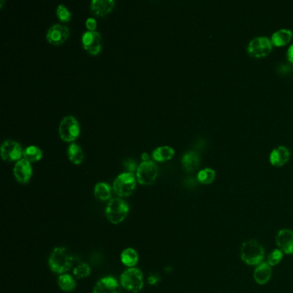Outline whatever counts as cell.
Listing matches in <instances>:
<instances>
[{"label": "cell", "mask_w": 293, "mask_h": 293, "mask_svg": "<svg viewBox=\"0 0 293 293\" xmlns=\"http://www.w3.org/2000/svg\"><path fill=\"white\" fill-rule=\"evenodd\" d=\"M283 256H284V253H283L280 249H275V250H273V252L270 253V255L268 256V264L270 265L271 267L276 266L277 264H279V262H281Z\"/></svg>", "instance_id": "obj_28"}, {"label": "cell", "mask_w": 293, "mask_h": 293, "mask_svg": "<svg viewBox=\"0 0 293 293\" xmlns=\"http://www.w3.org/2000/svg\"><path fill=\"white\" fill-rule=\"evenodd\" d=\"M58 285L64 291H72L77 286L75 279L69 274H61L58 279Z\"/></svg>", "instance_id": "obj_23"}, {"label": "cell", "mask_w": 293, "mask_h": 293, "mask_svg": "<svg viewBox=\"0 0 293 293\" xmlns=\"http://www.w3.org/2000/svg\"><path fill=\"white\" fill-rule=\"evenodd\" d=\"M121 285L128 291L139 293L144 285L142 272L136 268H129L120 277Z\"/></svg>", "instance_id": "obj_3"}, {"label": "cell", "mask_w": 293, "mask_h": 293, "mask_svg": "<svg viewBox=\"0 0 293 293\" xmlns=\"http://www.w3.org/2000/svg\"><path fill=\"white\" fill-rule=\"evenodd\" d=\"M293 33L291 30L287 29H281L277 30L272 34L271 41L276 46H283L290 43L292 39Z\"/></svg>", "instance_id": "obj_19"}, {"label": "cell", "mask_w": 293, "mask_h": 293, "mask_svg": "<svg viewBox=\"0 0 293 293\" xmlns=\"http://www.w3.org/2000/svg\"><path fill=\"white\" fill-rule=\"evenodd\" d=\"M241 258L248 265H259L264 258V249L259 242L250 240L242 243Z\"/></svg>", "instance_id": "obj_2"}, {"label": "cell", "mask_w": 293, "mask_h": 293, "mask_svg": "<svg viewBox=\"0 0 293 293\" xmlns=\"http://www.w3.org/2000/svg\"><path fill=\"white\" fill-rule=\"evenodd\" d=\"M73 263V256L65 248H56L49 256V268L53 272L63 274L70 270Z\"/></svg>", "instance_id": "obj_1"}, {"label": "cell", "mask_w": 293, "mask_h": 293, "mask_svg": "<svg viewBox=\"0 0 293 293\" xmlns=\"http://www.w3.org/2000/svg\"><path fill=\"white\" fill-rule=\"evenodd\" d=\"M128 205L120 199H113L108 203L106 207L105 213L107 219L114 225L122 222L128 214Z\"/></svg>", "instance_id": "obj_4"}, {"label": "cell", "mask_w": 293, "mask_h": 293, "mask_svg": "<svg viewBox=\"0 0 293 293\" xmlns=\"http://www.w3.org/2000/svg\"><path fill=\"white\" fill-rule=\"evenodd\" d=\"M86 24L87 29H89V31H94L96 28H97V22L92 17H89L88 19L86 20Z\"/></svg>", "instance_id": "obj_30"}, {"label": "cell", "mask_w": 293, "mask_h": 293, "mask_svg": "<svg viewBox=\"0 0 293 293\" xmlns=\"http://www.w3.org/2000/svg\"><path fill=\"white\" fill-rule=\"evenodd\" d=\"M273 49V43L270 39L265 36H257L248 43V52L251 56L256 58L264 57Z\"/></svg>", "instance_id": "obj_8"}, {"label": "cell", "mask_w": 293, "mask_h": 293, "mask_svg": "<svg viewBox=\"0 0 293 293\" xmlns=\"http://www.w3.org/2000/svg\"><path fill=\"white\" fill-rule=\"evenodd\" d=\"M73 273L77 279H83L91 274V268L86 263H82L75 268Z\"/></svg>", "instance_id": "obj_27"}, {"label": "cell", "mask_w": 293, "mask_h": 293, "mask_svg": "<svg viewBox=\"0 0 293 293\" xmlns=\"http://www.w3.org/2000/svg\"><path fill=\"white\" fill-rule=\"evenodd\" d=\"M95 196L101 200H108L111 198V188L105 182H99L95 186Z\"/></svg>", "instance_id": "obj_21"}, {"label": "cell", "mask_w": 293, "mask_h": 293, "mask_svg": "<svg viewBox=\"0 0 293 293\" xmlns=\"http://www.w3.org/2000/svg\"><path fill=\"white\" fill-rule=\"evenodd\" d=\"M175 151L173 148L170 146H160L154 150L152 152V157L154 160L158 162H164L168 161L173 157Z\"/></svg>", "instance_id": "obj_20"}, {"label": "cell", "mask_w": 293, "mask_h": 293, "mask_svg": "<svg viewBox=\"0 0 293 293\" xmlns=\"http://www.w3.org/2000/svg\"><path fill=\"white\" fill-rule=\"evenodd\" d=\"M125 165L128 167V170L130 171V172L134 171V169H135V163H134L133 160H128V161H127V162H125Z\"/></svg>", "instance_id": "obj_33"}, {"label": "cell", "mask_w": 293, "mask_h": 293, "mask_svg": "<svg viewBox=\"0 0 293 293\" xmlns=\"http://www.w3.org/2000/svg\"><path fill=\"white\" fill-rule=\"evenodd\" d=\"M114 0H93L91 1V10L97 16H105L111 12L114 6Z\"/></svg>", "instance_id": "obj_17"}, {"label": "cell", "mask_w": 293, "mask_h": 293, "mask_svg": "<svg viewBox=\"0 0 293 293\" xmlns=\"http://www.w3.org/2000/svg\"><path fill=\"white\" fill-rule=\"evenodd\" d=\"M13 173L15 177L21 183L29 182L32 176V167L30 162L26 159H21L16 163Z\"/></svg>", "instance_id": "obj_13"}, {"label": "cell", "mask_w": 293, "mask_h": 293, "mask_svg": "<svg viewBox=\"0 0 293 293\" xmlns=\"http://www.w3.org/2000/svg\"><path fill=\"white\" fill-rule=\"evenodd\" d=\"M67 153H68V157L70 160L75 164H80L81 162H83V151H82V149H81L79 145H76V144H71L69 146Z\"/></svg>", "instance_id": "obj_25"}, {"label": "cell", "mask_w": 293, "mask_h": 293, "mask_svg": "<svg viewBox=\"0 0 293 293\" xmlns=\"http://www.w3.org/2000/svg\"><path fill=\"white\" fill-rule=\"evenodd\" d=\"M83 45L86 51L96 55L102 48L101 35L97 31H86L83 35Z\"/></svg>", "instance_id": "obj_11"}, {"label": "cell", "mask_w": 293, "mask_h": 293, "mask_svg": "<svg viewBox=\"0 0 293 293\" xmlns=\"http://www.w3.org/2000/svg\"><path fill=\"white\" fill-rule=\"evenodd\" d=\"M60 138L65 141H73L79 135V125L76 118L73 116H66L60 122L59 128Z\"/></svg>", "instance_id": "obj_6"}, {"label": "cell", "mask_w": 293, "mask_h": 293, "mask_svg": "<svg viewBox=\"0 0 293 293\" xmlns=\"http://www.w3.org/2000/svg\"><path fill=\"white\" fill-rule=\"evenodd\" d=\"M199 162H200V157L196 151H188L182 157V166L187 171H194L195 169L199 167Z\"/></svg>", "instance_id": "obj_18"}, {"label": "cell", "mask_w": 293, "mask_h": 293, "mask_svg": "<svg viewBox=\"0 0 293 293\" xmlns=\"http://www.w3.org/2000/svg\"><path fill=\"white\" fill-rule=\"evenodd\" d=\"M272 268L268 262H262L258 265L254 272V279L257 284L265 285L270 280Z\"/></svg>", "instance_id": "obj_16"}, {"label": "cell", "mask_w": 293, "mask_h": 293, "mask_svg": "<svg viewBox=\"0 0 293 293\" xmlns=\"http://www.w3.org/2000/svg\"><path fill=\"white\" fill-rule=\"evenodd\" d=\"M4 4V0H1V2H0V7H2Z\"/></svg>", "instance_id": "obj_35"}, {"label": "cell", "mask_w": 293, "mask_h": 293, "mask_svg": "<svg viewBox=\"0 0 293 293\" xmlns=\"http://www.w3.org/2000/svg\"><path fill=\"white\" fill-rule=\"evenodd\" d=\"M1 157L7 162H13L17 160H21L23 152L21 145L13 140H6L2 143L0 148Z\"/></svg>", "instance_id": "obj_9"}, {"label": "cell", "mask_w": 293, "mask_h": 293, "mask_svg": "<svg viewBox=\"0 0 293 293\" xmlns=\"http://www.w3.org/2000/svg\"><path fill=\"white\" fill-rule=\"evenodd\" d=\"M290 153L289 149L284 145H279L272 151L269 160L273 165L282 166L290 159Z\"/></svg>", "instance_id": "obj_15"}, {"label": "cell", "mask_w": 293, "mask_h": 293, "mask_svg": "<svg viewBox=\"0 0 293 293\" xmlns=\"http://www.w3.org/2000/svg\"><path fill=\"white\" fill-rule=\"evenodd\" d=\"M120 258L123 264L129 268H133L139 261V255L134 248H127L121 253Z\"/></svg>", "instance_id": "obj_22"}, {"label": "cell", "mask_w": 293, "mask_h": 293, "mask_svg": "<svg viewBox=\"0 0 293 293\" xmlns=\"http://www.w3.org/2000/svg\"><path fill=\"white\" fill-rule=\"evenodd\" d=\"M23 157L28 162H37L43 157V151L36 146L31 145L23 151Z\"/></svg>", "instance_id": "obj_24"}, {"label": "cell", "mask_w": 293, "mask_h": 293, "mask_svg": "<svg viewBox=\"0 0 293 293\" xmlns=\"http://www.w3.org/2000/svg\"><path fill=\"white\" fill-rule=\"evenodd\" d=\"M141 158H142L143 162H147L149 161V155L147 153H143L141 155Z\"/></svg>", "instance_id": "obj_34"}, {"label": "cell", "mask_w": 293, "mask_h": 293, "mask_svg": "<svg viewBox=\"0 0 293 293\" xmlns=\"http://www.w3.org/2000/svg\"><path fill=\"white\" fill-rule=\"evenodd\" d=\"M136 186V179L132 172H124L118 176L114 182V190L121 197L129 196Z\"/></svg>", "instance_id": "obj_5"}, {"label": "cell", "mask_w": 293, "mask_h": 293, "mask_svg": "<svg viewBox=\"0 0 293 293\" xmlns=\"http://www.w3.org/2000/svg\"><path fill=\"white\" fill-rule=\"evenodd\" d=\"M215 176H216V172L214 169L205 168L198 173L197 179L203 184H209V183L214 182V180L215 179Z\"/></svg>", "instance_id": "obj_26"}, {"label": "cell", "mask_w": 293, "mask_h": 293, "mask_svg": "<svg viewBox=\"0 0 293 293\" xmlns=\"http://www.w3.org/2000/svg\"><path fill=\"white\" fill-rule=\"evenodd\" d=\"M56 13L60 20L64 21V22H67V21L71 19V13L69 12L66 6L63 5H59L56 10Z\"/></svg>", "instance_id": "obj_29"}, {"label": "cell", "mask_w": 293, "mask_h": 293, "mask_svg": "<svg viewBox=\"0 0 293 293\" xmlns=\"http://www.w3.org/2000/svg\"><path fill=\"white\" fill-rule=\"evenodd\" d=\"M287 59L293 63V43L289 47L287 50Z\"/></svg>", "instance_id": "obj_32"}, {"label": "cell", "mask_w": 293, "mask_h": 293, "mask_svg": "<svg viewBox=\"0 0 293 293\" xmlns=\"http://www.w3.org/2000/svg\"><path fill=\"white\" fill-rule=\"evenodd\" d=\"M70 31L66 26L54 24L47 32V40L54 45H60L69 37Z\"/></svg>", "instance_id": "obj_10"}, {"label": "cell", "mask_w": 293, "mask_h": 293, "mask_svg": "<svg viewBox=\"0 0 293 293\" xmlns=\"http://www.w3.org/2000/svg\"><path fill=\"white\" fill-rule=\"evenodd\" d=\"M93 293H120V285L114 277H105L97 282Z\"/></svg>", "instance_id": "obj_12"}, {"label": "cell", "mask_w": 293, "mask_h": 293, "mask_svg": "<svg viewBox=\"0 0 293 293\" xmlns=\"http://www.w3.org/2000/svg\"><path fill=\"white\" fill-rule=\"evenodd\" d=\"M157 175L158 169L151 161L141 162L137 170V178L142 185L152 184L157 178Z\"/></svg>", "instance_id": "obj_7"}, {"label": "cell", "mask_w": 293, "mask_h": 293, "mask_svg": "<svg viewBox=\"0 0 293 293\" xmlns=\"http://www.w3.org/2000/svg\"><path fill=\"white\" fill-rule=\"evenodd\" d=\"M279 249L285 254H293V231L290 230H281L276 237Z\"/></svg>", "instance_id": "obj_14"}, {"label": "cell", "mask_w": 293, "mask_h": 293, "mask_svg": "<svg viewBox=\"0 0 293 293\" xmlns=\"http://www.w3.org/2000/svg\"><path fill=\"white\" fill-rule=\"evenodd\" d=\"M158 277L156 276V275H151V276L148 278V283L150 285H156L157 282H158Z\"/></svg>", "instance_id": "obj_31"}]
</instances>
